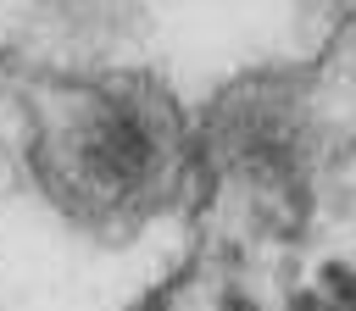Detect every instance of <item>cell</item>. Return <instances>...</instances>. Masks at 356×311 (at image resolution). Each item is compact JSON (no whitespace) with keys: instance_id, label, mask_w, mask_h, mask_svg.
Returning a JSON list of instances; mask_svg holds the SVG:
<instances>
[{"instance_id":"obj_1","label":"cell","mask_w":356,"mask_h":311,"mask_svg":"<svg viewBox=\"0 0 356 311\" xmlns=\"http://www.w3.org/2000/svg\"><path fill=\"white\" fill-rule=\"evenodd\" d=\"M22 128L39 194L83 233L128 239L189 183V117L150 72H44L22 89Z\"/></svg>"}]
</instances>
